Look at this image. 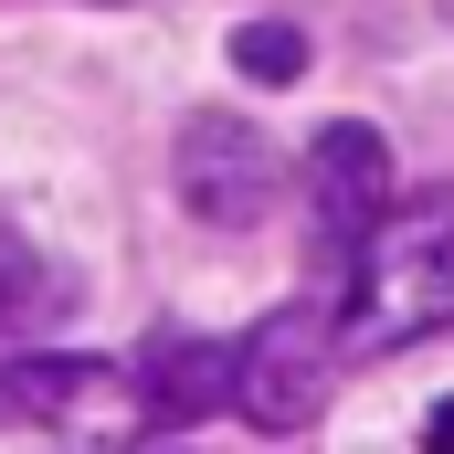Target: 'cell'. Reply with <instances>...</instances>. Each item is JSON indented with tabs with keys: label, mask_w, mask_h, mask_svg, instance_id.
<instances>
[{
	"label": "cell",
	"mask_w": 454,
	"mask_h": 454,
	"mask_svg": "<svg viewBox=\"0 0 454 454\" xmlns=\"http://www.w3.org/2000/svg\"><path fill=\"white\" fill-rule=\"evenodd\" d=\"M74 307V275L64 264H43L21 232H0V339H32V328H53Z\"/></svg>",
	"instance_id": "cell-6"
},
{
	"label": "cell",
	"mask_w": 454,
	"mask_h": 454,
	"mask_svg": "<svg viewBox=\"0 0 454 454\" xmlns=\"http://www.w3.org/2000/svg\"><path fill=\"white\" fill-rule=\"evenodd\" d=\"M180 201H191V223H212V232H243V223H264V201H275V148H264V127H243V116H191L180 127Z\"/></svg>",
	"instance_id": "cell-4"
},
{
	"label": "cell",
	"mask_w": 454,
	"mask_h": 454,
	"mask_svg": "<svg viewBox=\"0 0 454 454\" xmlns=\"http://www.w3.org/2000/svg\"><path fill=\"white\" fill-rule=\"evenodd\" d=\"M328 359H339L328 296L275 307L254 339L232 348V402H243V423H254V434H296V423H317V402H328Z\"/></svg>",
	"instance_id": "cell-3"
},
{
	"label": "cell",
	"mask_w": 454,
	"mask_h": 454,
	"mask_svg": "<svg viewBox=\"0 0 454 454\" xmlns=\"http://www.w3.org/2000/svg\"><path fill=\"white\" fill-rule=\"evenodd\" d=\"M0 423H21V412H11V370H0Z\"/></svg>",
	"instance_id": "cell-10"
},
{
	"label": "cell",
	"mask_w": 454,
	"mask_h": 454,
	"mask_svg": "<svg viewBox=\"0 0 454 454\" xmlns=\"http://www.w3.org/2000/svg\"><path fill=\"white\" fill-rule=\"evenodd\" d=\"M11 412L21 423H53L74 444H116L137 423V380L106 370V359H32V370H11Z\"/></svg>",
	"instance_id": "cell-5"
},
{
	"label": "cell",
	"mask_w": 454,
	"mask_h": 454,
	"mask_svg": "<svg viewBox=\"0 0 454 454\" xmlns=\"http://www.w3.org/2000/svg\"><path fill=\"white\" fill-rule=\"evenodd\" d=\"M296 201H307L317 275L339 286L348 254H359V243H370V223H380V201H391V148H380V127H359V116L317 127V137H307V159H296Z\"/></svg>",
	"instance_id": "cell-2"
},
{
	"label": "cell",
	"mask_w": 454,
	"mask_h": 454,
	"mask_svg": "<svg viewBox=\"0 0 454 454\" xmlns=\"http://www.w3.org/2000/svg\"><path fill=\"white\" fill-rule=\"evenodd\" d=\"M232 64H243L254 85H296V74H307V32H296V21H243V32H232Z\"/></svg>",
	"instance_id": "cell-8"
},
{
	"label": "cell",
	"mask_w": 454,
	"mask_h": 454,
	"mask_svg": "<svg viewBox=\"0 0 454 454\" xmlns=\"http://www.w3.org/2000/svg\"><path fill=\"white\" fill-rule=\"evenodd\" d=\"M137 391H159V412H201L212 391H232V359L223 348H191V339H159V359H148Z\"/></svg>",
	"instance_id": "cell-7"
},
{
	"label": "cell",
	"mask_w": 454,
	"mask_h": 454,
	"mask_svg": "<svg viewBox=\"0 0 454 454\" xmlns=\"http://www.w3.org/2000/svg\"><path fill=\"white\" fill-rule=\"evenodd\" d=\"M454 328V191H423L402 212H380L370 243L348 254V328L339 339L359 359L423 348Z\"/></svg>",
	"instance_id": "cell-1"
},
{
	"label": "cell",
	"mask_w": 454,
	"mask_h": 454,
	"mask_svg": "<svg viewBox=\"0 0 454 454\" xmlns=\"http://www.w3.org/2000/svg\"><path fill=\"white\" fill-rule=\"evenodd\" d=\"M423 454H454V402H434V412H423Z\"/></svg>",
	"instance_id": "cell-9"
}]
</instances>
